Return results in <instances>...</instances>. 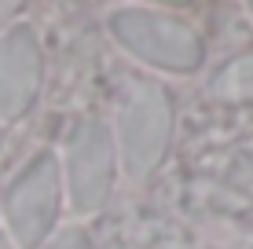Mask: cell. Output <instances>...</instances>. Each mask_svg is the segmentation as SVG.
<instances>
[{"label":"cell","instance_id":"5","mask_svg":"<svg viewBox=\"0 0 253 249\" xmlns=\"http://www.w3.org/2000/svg\"><path fill=\"white\" fill-rule=\"evenodd\" d=\"M216 96L224 99H253V55L235 59L228 70L216 77Z\"/></svg>","mask_w":253,"mask_h":249},{"label":"cell","instance_id":"6","mask_svg":"<svg viewBox=\"0 0 253 249\" xmlns=\"http://www.w3.org/2000/svg\"><path fill=\"white\" fill-rule=\"evenodd\" d=\"M55 249H88V238H84L81 231H70V235H63L55 242Z\"/></svg>","mask_w":253,"mask_h":249},{"label":"cell","instance_id":"2","mask_svg":"<svg viewBox=\"0 0 253 249\" xmlns=\"http://www.w3.org/2000/svg\"><path fill=\"white\" fill-rule=\"evenodd\" d=\"M110 30L132 55L162 70H195L202 63V40L184 19L132 7V11H118L110 19Z\"/></svg>","mask_w":253,"mask_h":249},{"label":"cell","instance_id":"3","mask_svg":"<svg viewBox=\"0 0 253 249\" xmlns=\"http://www.w3.org/2000/svg\"><path fill=\"white\" fill-rule=\"evenodd\" d=\"M70 173H74V205L77 209H99L107 202L110 179H114V143L107 125L88 121L77 128L74 150H70Z\"/></svg>","mask_w":253,"mask_h":249},{"label":"cell","instance_id":"4","mask_svg":"<svg viewBox=\"0 0 253 249\" xmlns=\"http://www.w3.org/2000/svg\"><path fill=\"white\" fill-rule=\"evenodd\" d=\"M19 231L26 242H37L48 220L55 216V161H41L26 179V202H19Z\"/></svg>","mask_w":253,"mask_h":249},{"label":"cell","instance_id":"1","mask_svg":"<svg viewBox=\"0 0 253 249\" xmlns=\"http://www.w3.org/2000/svg\"><path fill=\"white\" fill-rule=\"evenodd\" d=\"M172 132V103L154 81L132 84V92L121 103L118 117V143H121V161H125L128 176L143 179L154 173L162 161L165 143Z\"/></svg>","mask_w":253,"mask_h":249}]
</instances>
